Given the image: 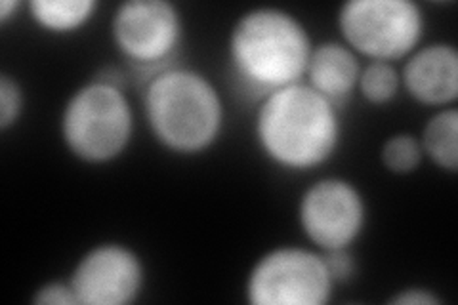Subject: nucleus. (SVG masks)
Listing matches in <instances>:
<instances>
[{"instance_id":"obj_1","label":"nucleus","mask_w":458,"mask_h":305,"mask_svg":"<svg viewBox=\"0 0 458 305\" xmlns=\"http://www.w3.org/2000/svg\"><path fill=\"white\" fill-rule=\"evenodd\" d=\"M311 50L306 25L294 13L274 6L242 13L227 42L235 77L258 97L304 82Z\"/></svg>"},{"instance_id":"obj_2","label":"nucleus","mask_w":458,"mask_h":305,"mask_svg":"<svg viewBox=\"0 0 458 305\" xmlns=\"http://www.w3.org/2000/svg\"><path fill=\"white\" fill-rule=\"evenodd\" d=\"M338 109L306 82L284 86L262 97L256 140L271 163L286 170L325 165L340 143Z\"/></svg>"},{"instance_id":"obj_3","label":"nucleus","mask_w":458,"mask_h":305,"mask_svg":"<svg viewBox=\"0 0 458 305\" xmlns=\"http://www.w3.org/2000/svg\"><path fill=\"white\" fill-rule=\"evenodd\" d=\"M143 113L155 140L180 155L210 149L224 128V101L216 86L195 69L168 67L149 77Z\"/></svg>"},{"instance_id":"obj_4","label":"nucleus","mask_w":458,"mask_h":305,"mask_svg":"<svg viewBox=\"0 0 458 305\" xmlns=\"http://www.w3.org/2000/svg\"><path fill=\"white\" fill-rule=\"evenodd\" d=\"M60 123L65 148L90 165L123 155L134 134V111L124 89L96 79L71 94Z\"/></svg>"},{"instance_id":"obj_5","label":"nucleus","mask_w":458,"mask_h":305,"mask_svg":"<svg viewBox=\"0 0 458 305\" xmlns=\"http://www.w3.org/2000/svg\"><path fill=\"white\" fill-rule=\"evenodd\" d=\"M344 45L370 62H397L419 48L426 20L412 0H348L338 10Z\"/></svg>"},{"instance_id":"obj_6","label":"nucleus","mask_w":458,"mask_h":305,"mask_svg":"<svg viewBox=\"0 0 458 305\" xmlns=\"http://www.w3.org/2000/svg\"><path fill=\"white\" fill-rule=\"evenodd\" d=\"M335 281L325 256L300 246H279L252 266L247 300L252 305H325Z\"/></svg>"},{"instance_id":"obj_7","label":"nucleus","mask_w":458,"mask_h":305,"mask_svg":"<svg viewBox=\"0 0 458 305\" xmlns=\"http://www.w3.org/2000/svg\"><path fill=\"white\" fill-rule=\"evenodd\" d=\"M111 37L128 64L155 75L182 45V13L168 0H126L113 13Z\"/></svg>"},{"instance_id":"obj_8","label":"nucleus","mask_w":458,"mask_h":305,"mask_svg":"<svg viewBox=\"0 0 458 305\" xmlns=\"http://www.w3.org/2000/svg\"><path fill=\"white\" fill-rule=\"evenodd\" d=\"M365 220L367 207L361 191L342 178L311 183L298 205L300 227L323 252L350 249L361 235Z\"/></svg>"},{"instance_id":"obj_9","label":"nucleus","mask_w":458,"mask_h":305,"mask_svg":"<svg viewBox=\"0 0 458 305\" xmlns=\"http://www.w3.org/2000/svg\"><path fill=\"white\" fill-rule=\"evenodd\" d=\"M146 271L140 256L124 244L106 242L86 252L69 284L79 305H128L143 288Z\"/></svg>"},{"instance_id":"obj_10","label":"nucleus","mask_w":458,"mask_h":305,"mask_svg":"<svg viewBox=\"0 0 458 305\" xmlns=\"http://www.w3.org/2000/svg\"><path fill=\"white\" fill-rule=\"evenodd\" d=\"M401 86L412 99L429 107L453 106L458 97V54L447 42L414 50L399 71Z\"/></svg>"},{"instance_id":"obj_11","label":"nucleus","mask_w":458,"mask_h":305,"mask_svg":"<svg viewBox=\"0 0 458 305\" xmlns=\"http://www.w3.org/2000/svg\"><path fill=\"white\" fill-rule=\"evenodd\" d=\"M361 75V64L357 54L344 42L327 40L313 47L306 77L308 86L340 109L357 90Z\"/></svg>"},{"instance_id":"obj_12","label":"nucleus","mask_w":458,"mask_h":305,"mask_svg":"<svg viewBox=\"0 0 458 305\" xmlns=\"http://www.w3.org/2000/svg\"><path fill=\"white\" fill-rule=\"evenodd\" d=\"M419 140L424 155L432 158L436 166L451 174L458 170V111L454 107L434 113Z\"/></svg>"},{"instance_id":"obj_13","label":"nucleus","mask_w":458,"mask_h":305,"mask_svg":"<svg viewBox=\"0 0 458 305\" xmlns=\"http://www.w3.org/2000/svg\"><path fill=\"white\" fill-rule=\"evenodd\" d=\"M98 0H31L29 16L48 33H71L89 23L98 12Z\"/></svg>"},{"instance_id":"obj_14","label":"nucleus","mask_w":458,"mask_h":305,"mask_svg":"<svg viewBox=\"0 0 458 305\" xmlns=\"http://www.w3.org/2000/svg\"><path fill=\"white\" fill-rule=\"evenodd\" d=\"M401 77L394 64L388 62H370L361 67L357 90L372 106H384L399 94Z\"/></svg>"},{"instance_id":"obj_15","label":"nucleus","mask_w":458,"mask_h":305,"mask_svg":"<svg viewBox=\"0 0 458 305\" xmlns=\"http://www.w3.org/2000/svg\"><path fill=\"white\" fill-rule=\"evenodd\" d=\"M382 165L394 174H411L422 163V145L420 140L412 134H395L386 140L382 145Z\"/></svg>"},{"instance_id":"obj_16","label":"nucleus","mask_w":458,"mask_h":305,"mask_svg":"<svg viewBox=\"0 0 458 305\" xmlns=\"http://www.w3.org/2000/svg\"><path fill=\"white\" fill-rule=\"evenodd\" d=\"M23 111V92L20 82L3 72L0 75V130H8L16 124Z\"/></svg>"},{"instance_id":"obj_17","label":"nucleus","mask_w":458,"mask_h":305,"mask_svg":"<svg viewBox=\"0 0 458 305\" xmlns=\"http://www.w3.org/2000/svg\"><path fill=\"white\" fill-rule=\"evenodd\" d=\"M33 303L38 305H79V300L71 288L69 281L62 283V281H52L42 284L35 296H33Z\"/></svg>"},{"instance_id":"obj_18","label":"nucleus","mask_w":458,"mask_h":305,"mask_svg":"<svg viewBox=\"0 0 458 305\" xmlns=\"http://www.w3.org/2000/svg\"><path fill=\"white\" fill-rule=\"evenodd\" d=\"M323 256H325V264L328 267V273H331L335 284L336 283H346L353 277L355 264H353V258L350 256L348 249L346 250L323 252Z\"/></svg>"},{"instance_id":"obj_19","label":"nucleus","mask_w":458,"mask_h":305,"mask_svg":"<svg viewBox=\"0 0 458 305\" xmlns=\"http://www.w3.org/2000/svg\"><path fill=\"white\" fill-rule=\"evenodd\" d=\"M390 303H394V305H439L441 298L436 296L432 290L412 286V288H403V290H399V292H395L390 298Z\"/></svg>"},{"instance_id":"obj_20","label":"nucleus","mask_w":458,"mask_h":305,"mask_svg":"<svg viewBox=\"0 0 458 305\" xmlns=\"http://www.w3.org/2000/svg\"><path fill=\"white\" fill-rule=\"evenodd\" d=\"M20 8L21 3H18V0H3V3H0V23H8V20L16 16V12Z\"/></svg>"}]
</instances>
